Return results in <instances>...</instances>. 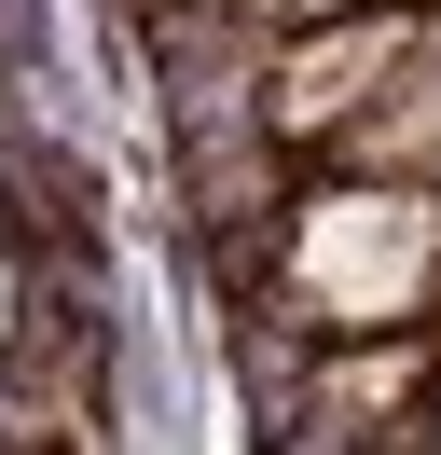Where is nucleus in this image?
<instances>
[{"instance_id":"3","label":"nucleus","mask_w":441,"mask_h":455,"mask_svg":"<svg viewBox=\"0 0 441 455\" xmlns=\"http://www.w3.org/2000/svg\"><path fill=\"white\" fill-rule=\"evenodd\" d=\"M428 42V14H400V0H373V14H317V28L276 56V97H262V124L276 139H345L358 111H373L386 84H400V56Z\"/></svg>"},{"instance_id":"1","label":"nucleus","mask_w":441,"mask_h":455,"mask_svg":"<svg viewBox=\"0 0 441 455\" xmlns=\"http://www.w3.org/2000/svg\"><path fill=\"white\" fill-rule=\"evenodd\" d=\"M290 290L317 331H400L413 304H441V194L345 180V194L290 207Z\"/></svg>"},{"instance_id":"5","label":"nucleus","mask_w":441,"mask_h":455,"mask_svg":"<svg viewBox=\"0 0 441 455\" xmlns=\"http://www.w3.org/2000/svg\"><path fill=\"white\" fill-rule=\"evenodd\" d=\"M14 69H42V0H0V84Z\"/></svg>"},{"instance_id":"6","label":"nucleus","mask_w":441,"mask_h":455,"mask_svg":"<svg viewBox=\"0 0 441 455\" xmlns=\"http://www.w3.org/2000/svg\"><path fill=\"white\" fill-rule=\"evenodd\" d=\"M276 14H303V28H317V14H373V0H276Z\"/></svg>"},{"instance_id":"4","label":"nucleus","mask_w":441,"mask_h":455,"mask_svg":"<svg viewBox=\"0 0 441 455\" xmlns=\"http://www.w3.org/2000/svg\"><path fill=\"white\" fill-rule=\"evenodd\" d=\"M331 152H345V180H428L441 166V14H428V42L400 56V84H386Z\"/></svg>"},{"instance_id":"7","label":"nucleus","mask_w":441,"mask_h":455,"mask_svg":"<svg viewBox=\"0 0 441 455\" xmlns=\"http://www.w3.org/2000/svg\"><path fill=\"white\" fill-rule=\"evenodd\" d=\"M428 455H441V442H428Z\"/></svg>"},{"instance_id":"2","label":"nucleus","mask_w":441,"mask_h":455,"mask_svg":"<svg viewBox=\"0 0 441 455\" xmlns=\"http://www.w3.org/2000/svg\"><path fill=\"white\" fill-rule=\"evenodd\" d=\"M138 56L180 97V139L262 124V97H276V0H138Z\"/></svg>"}]
</instances>
